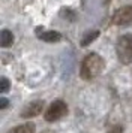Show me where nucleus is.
<instances>
[{
	"instance_id": "1",
	"label": "nucleus",
	"mask_w": 132,
	"mask_h": 133,
	"mask_svg": "<svg viewBox=\"0 0 132 133\" xmlns=\"http://www.w3.org/2000/svg\"><path fill=\"white\" fill-rule=\"evenodd\" d=\"M105 69V61L99 54L96 52H90L84 57L81 67H80V76L83 79H93L99 76Z\"/></svg>"
},
{
	"instance_id": "2",
	"label": "nucleus",
	"mask_w": 132,
	"mask_h": 133,
	"mask_svg": "<svg viewBox=\"0 0 132 133\" xmlns=\"http://www.w3.org/2000/svg\"><path fill=\"white\" fill-rule=\"evenodd\" d=\"M116 52L117 58L123 64H131L132 63V33H126L117 39L116 43Z\"/></svg>"
},
{
	"instance_id": "3",
	"label": "nucleus",
	"mask_w": 132,
	"mask_h": 133,
	"mask_svg": "<svg viewBox=\"0 0 132 133\" xmlns=\"http://www.w3.org/2000/svg\"><path fill=\"white\" fill-rule=\"evenodd\" d=\"M68 115V105H66L63 100H54L48 109L45 111V115H44V118L45 121H50V123H53V121H57L60 118H63Z\"/></svg>"
},
{
	"instance_id": "4",
	"label": "nucleus",
	"mask_w": 132,
	"mask_h": 133,
	"mask_svg": "<svg viewBox=\"0 0 132 133\" xmlns=\"http://www.w3.org/2000/svg\"><path fill=\"white\" fill-rule=\"evenodd\" d=\"M113 24L122 27H128L132 24V5L123 6L116 11V14L113 15Z\"/></svg>"
},
{
	"instance_id": "5",
	"label": "nucleus",
	"mask_w": 132,
	"mask_h": 133,
	"mask_svg": "<svg viewBox=\"0 0 132 133\" xmlns=\"http://www.w3.org/2000/svg\"><path fill=\"white\" fill-rule=\"evenodd\" d=\"M44 106H45V102L44 100H33V102H29L21 111V117L23 118H33L36 115H39L44 111Z\"/></svg>"
},
{
	"instance_id": "6",
	"label": "nucleus",
	"mask_w": 132,
	"mask_h": 133,
	"mask_svg": "<svg viewBox=\"0 0 132 133\" xmlns=\"http://www.w3.org/2000/svg\"><path fill=\"white\" fill-rule=\"evenodd\" d=\"M38 37L44 41V42H48V43H56L59 42L60 39H62V35H60L59 31H54V30H48V31H42L38 35Z\"/></svg>"
},
{
	"instance_id": "7",
	"label": "nucleus",
	"mask_w": 132,
	"mask_h": 133,
	"mask_svg": "<svg viewBox=\"0 0 132 133\" xmlns=\"http://www.w3.org/2000/svg\"><path fill=\"white\" fill-rule=\"evenodd\" d=\"M14 43V35L11 30H2L0 31V46L2 48H9Z\"/></svg>"
},
{
	"instance_id": "8",
	"label": "nucleus",
	"mask_w": 132,
	"mask_h": 133,
	"mask_svg": "<svg viewBox=\"0 0 132 133\" xmlns=\"http://www.w3.org/2000/svg\"><path fill=\"white\" fill-rule=\"evenodd\" d=\"M35 129H36L35 123L27 121V123H23V124H20V126H15L9 133H33Z\"/></svg>"
},
{
	"instance_id": "9",
	"label": "nucleus",
	"mask_w": 132,
	"mask_h": 133,
	"mask_svg": "<svg viewBox=\"0 0 132 133\" xmlns=\"http://www.w3.org/2000/svg\"><path fill=\"white\" fill-rule=\"evenodd\" d=\"M98 37H99V31H98V30L87 31V33H86V35L81 37V41H80V45H81V46H87V45H90V43L93 42L95 39H98Z\"/></svg>"
},
{
	"instance_id": "10",
	"label": "nucleus",
	"mask_w": 132,
	"mask_h": 133,
	"mask_svg": "<svg viewBox=\"0 0 132 133\" xmlns=\"http://www.w3.org/2000/svg\"><path fill=\"white\" fill-rule=\"evenodd\" d=\"M11 90V81L8 78H0V93H6Z\"/></svg>"
},
{
	"instance_id": "11",
	"label": "nucleus",
	"mask_w": 132,
	"mask_h": 133,
	"mask_svg": "<svg viewBox=\"0 0 132 133\" xmlns=\"http://www.w3.org/2000/svg\"><path fill=\"white\" fill-rule=\"evenodd\" d=\"M9 106V100L6 97H0V111H3Z\"/></svg>"
},
{
	"instance_id": "12",
	"label": "nucleus",
	"mask_w": 132,
	"mask_h": 133,
	"mask_svg": "<svg viewBox=\"0 0 132 133\" xmlns=\"http://www.w3.org/2000/svg\"><path fill=\"white\" fill-rule=\"evenodd\" d=\"M108 133H123V127L119 126V124H117V126H113L108 130Z\"/></svg>"
}]
</instances>
